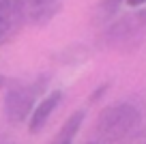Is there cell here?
Listing matches in <instances>:
<instances>
[{"mask_svg": "<svg viewBox=\"0 0 146 144\" xmlns=\"http://www.w3.org/2000/svg\"><path fill=\"white\" fill-rule=\"evenodd\" d=\"M11 84H13V82H11L9 77H5V75H0V90H2V88H9Z\"/></svg>", "mask_w": 146, "mask_h": 144, "instance_id": "11", "label": "cell"}, {"mask_svg": "<svg viewBox=\"0 0 146 144\" xmlns=\"http://www.w3.org/2000/svg\"><path fill=\"white\" fill-rule=\"evenodd\" d=\"M140 30H142V26L137 24L135 15L129 13V15H125V17L116 19V22L105 30V41L112 43V45H127L129 41H133L137 37Z\"/></svg>", "mask_w": 146, "mask_h": 144, "instance_id": "6", "label": "cell"}, {"mask_svg": "<svg viewBox=\"0 0 146 144\" xmlns=\"http://www.w3.org/2000/svg\"><path fill=\"white\" fill-rule=\"evenodd\" d=\"M86 144H103V142H99V140H90V142H86Z\"/></svg>", "mask_w": 146, "mask_h": 144, "instance_id": "13", "label": "cell"}, {"mask_svg": "<svg viewBox=\"0 0 146 144\" xmlns=\"http://www.w3.org/2000/svg\"><path fill=\"white\" fill-rule=\"evenodd\" d=\"M26 26H45L62 11V0H17Z\"/></svg>", "mask_w": 146, "mask_h": 144, "instance_id": "3", "label": "cell"}, {"mask_svg": "<svg viewBox=\"0 0 146 144\" xmlns=\"http://www.w3.org/2000/svg\"><path fill=\"white\" fill-rule=\"evenodd\" d=\"M133 15H135L137 24H140V26L144 28V26H146V7H142V9H140V11H135Z\"/></svg>", "mask_w": 146, "mask_h": 144, "instance_id": "10", "label": "cell"}, {"mask_svg": "<svg viewBox=\"0 0 146 144\" xmlns=\"http://www.w3.org/2000/svg\"><path fill=\"white\" fill-rule=\"evenodd\" d=\"M123 2H125V0H101V2H99V9H97L99 19L108 22L110 17H114V15L118 13V9H120Z\"/></svg>", "mask_w": 146, "mask_h": 144, "instance_id": "8", "label": "cell"}, {"mask_svg": "<svg viewBox=\"0 0 146 144\" xmlns=\"http://www.w3.org/2000/svg\"><path fill=\"white\" fill-rule=\"evenodd\" d=\"M47 80H50V75H39L35 82H30V84L13 82V84L7 88L2 110H5V118L11 125H19V123H24L26 118H30L36 99L43 95V90H45V86H47Z\"/></svg>", "mask_w": 146, "mask_h": 144, "instance_id": "2", "label": "cell"}, {"mask_svg": "<svg viewBox=\"0 0 146 144\" xmlns=\"http://www.w3.org/2000/svg\"><path fill=\"white\" fill-rule=\"evenodd\" d=\"M24 26L17 0H0V45L15 41Z\"/></svg>", "mask_w": 146, "mask_h": 144, "instance_id": "4", "label": "cell"}, {"mask_svg": "<svg viewBox=\"0 0 146 144\" xmlns=\"http://www.w3.org/2000/svg\"><path fill=\"white\" fill-rule=\"evenodd\" d=\"M108 90H110V84H108V82H103L101 86H97V88L92 90L90 95H88V101H90V103H97V101H99L101 97H103V95L108 93Z\"/></svg>", "mask_w": 146, "mask_h": 144, "instance_id": "9", "label": "cell"}, {"mask_svg": "<svg viewBox=\"0 0 146 144\" xmlns=\"http://www.w3.org/2000/svg\"><path fill=\"white\" fill-rule=\"evenodd\" d=\"M84 116H86L84 110L73 112L71 116L62 123V127L58 129V133L52 140V144H73V138H75V133L80 131V127H82V123H84Z\"/></svg>", "mask_w": 146, "mask_h": 144, "instance_id": "7", "label": "cell"}, {"mask_svg": "<svg viewBox=\"0 0 146 144\" xmlns=\"http://www.w3.org/2000/svg\"><path fill=\"white\" fill-rule=\"evenodd\" d=\"M0 144H13V142H0Z\"/></svg>", "mask_w": 146, "mask_h": 144, "instance_id": "14", "label": "cell"}, {"mask_svg": "<svg viewBox=\"0 0 146 144\" xmlns=\"http://www.w3.org/2000/svg\"><path fill=\"white\" fill-rule=\"evenodd\" d=\"M62 97H64L62 90H52L50 95H45V97H43V99L35 105L30 118H28V131H30V133H39V131L47 125L50 116L54 114V110L60 105Z\"/></svg>", "mask_w": 146, "mask_h": 144, "instance_id": "5", "label": "cell"}, {"mask_svg": "<svg viewBox=\"0 0 146 144\" xmlns=\"http://www.w3.org/2000/svg\"><path fill=\"white\" fill-rule=\"evenodd\" d=\"M127 2V7H142V5H146V0H125Z\"/></svg>", "mask_w": 146, "mask_h": 144, "instance_id": "12", "label": "cell"}, {"mask_svg": "<svg viewBox=\"0 0 146 144\" xmlns=\"http://www.w3.org/2000/svg\"><path fill=\"white\" fill-rule=\"evenodd\" d=\"M140 125V112L133 103H114L101 110L97 118V135L99 142L116 144L125 140Z\"/></svg>", "mask_w": 146, "mask_h": 144, "instance_id": "1", "label": "cell"}]
</instances>
